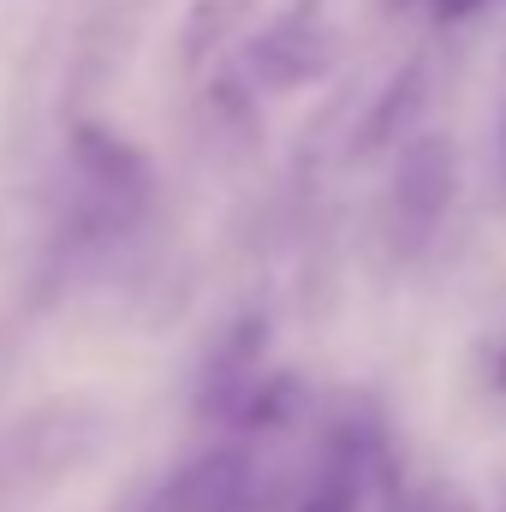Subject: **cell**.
<instances>
[{
    "mask_svg": "<svg viewBox=\"0 0 506 512\" xmlns=\"http://www.w3.org/2000/svg\"><path fill=\"white\" fill-rule=\"evenodd\" d=\"M90 417L84 405H36L30 417L6 423L0 429V495H24V489H42L54 477H66L84 447H90Z\"/></svg>",
    "mask_w": 506,
    "mask_h": 512,
    "instance_id": "1",
    "label": "cell"
},
{
    "mask_svg": "<svg viewBox=\"0 0 506 512\" xmlns=\"http://www.w3.org/2000/svg\"><path fill=\"white\" fill-rule=\"evenodd\" d=\"M453 191H459V149H453L441 131L417 137V143L399 155V167H393L387 233H393L405 251H417V245L441 227V215L453 209Z\"/></svg>",
    "mask_w": 506,
    "mask_h": 512,
    "instance_id": "2",
    "label": "cell"
},
{
    "mask_svg": "<svg viewBox=\"0 0 506 512\" xmlns=\"http://www.w3.org/2000/svg\"><path fill=\"white\" fill-rule=\"evenodd\" d=\"M328 60H334V36H328L316 0H298L286 12H274L245 42V72L262 90H298V84L322 78Z\"/></svg>",
    "mask_w": 506,
    "mask_h": 512,
    "instance_id": "3",
    "label": "cell"
},
{
    "mask_svg": "<svg viewBox=\"0 0 506 512\" xmlns=\"http://www.w3.org/2000/svg\"><path fill=\"white\" fill-rule=\"evenodd\" d=\"M155 512H256V471L245 447H215L191 459L167 489Z\"/></svg>",
    "mask_w": 506,
    "mask_h": 512,
    "instance_id": "4",
    "label": "cell"
},
{
    "mask_svg": "<svg viewBox=\"0 0 506 512\" xmlns=\"http://www.w3.org/2000/svg\"><path fill=\"white\" fill-rule=\"evenodd\" d=\"M358 501H364V453L352 441H340L316 465V477L304 483V495H298L292 512H358Z\"/></svg>",
    "mask_w": 506,
    "mask_h": 512,
    "instance_id": "5",
    "label": "cell"
},
{
    "mask_svg": "<svg viewBox=\"0 0 506 512\" xmlns=\"http://www.w3.org/2000/svg\"><path fill=\"white\" fill-rule=\"evenodd\" d=\"M245 12H251V0H197L191 18H185V66H203L239 30Z\"/></svg>",
    "mask_w": 506,
    "mask_h": 512,
    "instance_id": "6",
    "label": "cell"
},
{
    "mask_svg": "<svg viewBox=\"0 0 506 512\" xmlns=\"http://www.w3.org/2000/svg\"><path fill=\"white\" fill-rule=\"evenodd\" d=\"M417 96H423V66H405V72L393 78V90L376 102V114L358 126V155H370L376 143H393V131L405 126V114L417 108Z\"/></svg>",
    "mask_w": 506,
    "mask_h": 512,
    "instance_id": "7",
    "label": "cell"
},
{
    "mask_svg": "<svg viewBox=\"0 0 506 512\" xmlns=\"http://www.w3.org/2000/svg\"><path fill=\"white\" fill-rule=\"evenodd\" d=\"M477 6H483V0H429V12H435V18H447V24H453V18H465V12H477Z\"/></svg>",
    "mask_w": 506,
    "mask_h": 512,
    "instance_id": "8",
    "label": "cell"
}]
</instances>
